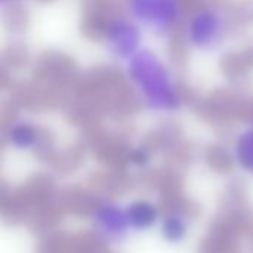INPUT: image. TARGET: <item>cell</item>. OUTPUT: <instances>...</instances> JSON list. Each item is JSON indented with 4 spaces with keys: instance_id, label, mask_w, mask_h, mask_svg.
Here are the masks:
<instances>
[{
    "instance_id": "cell-1",
    "label": "cell",
    "mask_w": 253,
    "mask_h": 253,
    "mask_svg": "<svg viewBox=\"0 0 253 253\" xmlns=\"http://www.w3.org/2000/svg\"><path fill=\"white\" fill-rule=\"evenodd\" d=\"M126 79L141 105L153 114H175L184 96L170 65L153 49L144 46L125 62Z\"/></svg>"
},
{
    "instance_id": "cell-2",
    "label": "cell",
    "mask_w": 253,
    "mask_h": 253,
    "mask_svg": "<svg viewBox=\"0 0 253 253\" xmlns=\"http://www.w3.org/2000/svg\"><path fill=\"white\" fill-rule=\"evenodd\" d=\"M230 31L227 13L215 6H200L194 9L182 24L185 44L196 52H213L219 49Z\"/></svg>"
},
{
    "instance_id": "cell-3",
    "label": "cell",
    "mask_w": 253,
    "mask_h": 253,
    "mask_svg": "<svg viewBox=\"0 0 253 253\" xmlns=\"http://www.w3.org/2000/svg\"><path fill=\"white\" fill-rule=\"evenodd\" d=\"M123 6L144 31L159 37L172 36L187 18L185 0H123Z\"/></svg>"
},
{
    "instance_id": "cell-4",
    "label": "cell",
    "mask_w": 253,
    "mask_h": 253,
    "mask_svg": "<svg viewBox=\"0 0 253 253\" xmlns=\"http://www.w3.org/2000/svg\"><path fill=\"white\" fill-rule=\"evenodd\" d=\"M101 39L107 53L125 64L144 47V28L129 15H120L107 21Z\"/></svg>"
},
{
    "instance_id": "cell-5",
    "label": "cell",
    "mask_w": 253,
    "mask_h": 253,
    "mask_svg": "<svg viewBox=\"0 0 253 253\" xmlns=\"http://www.w3.org/2000/svg\"><path fill=\"white\" fill-rule=\"evenodd\" d=\"M92 224L101 239L108 243L123 242L130 228L127 211L116 203H104L92 213Z\"/></svg>"
},
{
    "instance_id": "cell-6",
    "label": "cell",
    "mask_w": 253,
    "mask_h": 253,
    "mask_svg": "<svg viewBox=\"0 0 253 253\" xmlns=\"http://www.w3.org/2000/svg\"><path fill=\"white\" fill-rule=\"evenodd\" d=\"M6 141L12 148L18 151H31L40 145L42 133L33 123L16 120L6 129Z\"/></svg>"
},
{
    "instance_id": "cell-7",
    "label": "cell",
    "mask_w": 253,
    "mask_h": 253,
    "mask_svg": "<svg viewBox=\"0 0 253 253\" xmlns=\"http://www.w3.org/2000/svg\"><path fill=\"white\" fill-rule=\"evenodd\" d=\"M127 218L133 231H148L159 221L157 206L148 200H136L127 205Z\"/></svg>"
},
{
    "instance_id": "cell-8",
    "label": "cell",
    "mask_w": 253,
    "mask_h": 253,
    "mask_svg": "<svg viewBox=\"0 0 253 253\" xmlns=\"http://www.w3.org/2000/svg\"><path fill=\"white\" fill-rule=\"evenodd\" d=\"M233 156L237 165L253 175V122L248 123L233 141Z\"/></svg>"
},
{
    "instance_id": "cell-9",
    "label": "cell",
    "mask_w": 253,
    "mask_h": 253,
    "mask_svg": "<svg viewBox=\"0 0 253 253\" xmlns=\"http://www.w3.org/2000/svg\"><path fill=\"white\" fill-rule=\"evenodd\" d=\"M160 233L162 237L169 243H181L188 234V219L181 212H170L168 213L160 222Z\"/></svg>"
},
{
    "instance_id": "cell-10",
    "label": "cell",
    "mask_w": 253,
    "mask_h": 253,
    "mask_svg": "<svg viewBox=\"0 0 253 253\" xmlns=\"http://www.w3.org/2000/svg\"><path fill=\"white\" fill-rule=\"evenodd\" d=\"M133 162L138 163V165H145L148 162V154L144 151V150H138L135 154H133Z\"/></svg>"
},
{
    "instance_id": "cell-11",
    "label": "cell",
    "mask_w": 253,
    "mask_h": 253,
    "mask_svg": "<svg viewBox=\"0 0 253 253\" xmlns=\"http://www.w3.org/2000/svg\"><path fill=\"white\" fill-rule=\"evenodd\" d=\"M21 1L22 0H0V4H1L3 9H6V7H13L16 4H19Z\"/></svg>"
}]
</instances>
